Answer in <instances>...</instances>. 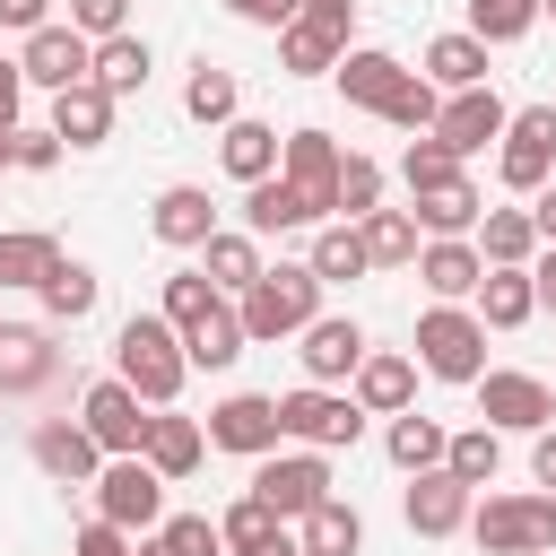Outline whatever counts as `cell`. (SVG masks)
<instances>
[{"instance_id": "6da1fadb", "label": "cell", "mask_w": 556, "mask_h": 556, "mask_svg": "<svg viewBox=\"0 0 556 556\" xmlns=\"http://www.w3.org/2000/svg\"><path fill=\"white\" fill-rule=\"evenodd\" d=\"M235 313H243V339H252V348H269V339H304V330L321 321V278H313V261H278V269H261L252 295H235Z\"/></svg>"}, {"instance_id": "7a4b0ae2", "label": "cell", "mask_w": 556, "mask_h": 556, "mask_svg": "<svg viewBox=\"0 0 556 556\" xmlns=\"http://www.w3.org/2000/svg\"><path fill=\"white\" fill-rule=\"evenodd\" d=\"M113 374H122L148 408H174V391H182V374H191L182 330H174L165 313H130V321H122V339H113Z\"/></svg>"}, {"instance_id": "3957f363", "label": "cell", "mask_w": 556, "mask_h": 556, "mask_svg": "<svg viewBox=\"0 0 556 556\" xmlns=\"http://www.w3.org/2000/svg\"><path fill=\"white\" fill-rule=\"evenodd\" d=\"M478 556H556V495H486L469 513Z\"/></svg>"}, {"instance_id": "277c9868", "label": "cell", "mask_w": 556, "mask_h": 556, "mask_svg": "<svg viewBox=\"0 0 556 556\" xmlns=\"http://www.w3.org/2000/svg\"><path fill=\"white\" fill-rule=\"evenodd\" d=\"M417 365L434 382H478L486 374V321L469 304H426L417 313Z\"/></svg>"}, {"instance_id": "5b68a950", "label": "cell", "mask_w": 556, "mask_h": 556, "mask_svg": "<svg viewBox=\"0 0 556 556\" xmlns=\"http://www.w3.org/2000/svg\"><path fill=\"white\" fill-rule=\"evenodd\" d=\"M547 174H556V104H521L504 122V139H495V182L521 191V200H539Z\"/></svg>"}, {"instance_id": "8992f818", "label": "cell", "mask_w": 556, "mask_h": 556, "mask_svg": "<svg viewBox=\"0 0 556 556\" xmlns=\"http://www.w3.org/2000/svg\"><path fill=\"white\" fill-rule=\"evenodd\" d=\"M78 426L96 434V452L104 460H130V452H148V400L122 382V374H104V382H87V400H78Z\"/></svg>"}, {"instance_id": "52a82bcc", "label": "cell", "mask_w": 556, "mask_h": 556, "mask_svg": "<svg viewBox=\"0 0 556 556\" xmlns=\"http://www.w3.org/2000/svg\"><path fill=\"white\" fill-rule=\"evenodd\" d=\"M278 426H287V443H304V452H339V443L365 434V408H356L348 391L304 382V391H278Z\"/></svg>"}, {"instance_id": "ba28073f", "label": "cell", "mask_w": 556, "mask_h": 556, "mask_svg": "<svg viewBox=\"0 0 556 556\" xmlns=\"http://www.w3.org/2000/svg\"><path fill=\"white\" fill-rule=\"evenodd\" d=\"M252 495H261L278 521L321 513V504H330V452H269V460L252 469Z\"/></svg>"}, {"instance_id": "9c48e42d", "label": "cell", "mask_w": 556, "mask_h": 556, "mask_svg": "<svg viewBox=\"0 0 556 556\" xmlns=\"http://www.w3.org/2000/svg\"><path fill=\"white\" fill-rule=\"evenodd\" d=\"M469 391H478V417L495 434H547L556 426V391L539 374H478Z\"/></svg>"}, {"instance_id": "30bf717a", "label": "cell", "mask_w": 556, "mask_h": 556, "mask_svg": "<svg viewBox=\"0 0 556 556\" xmlns=\"http://www.w3.org/2000/svg\"><path fill=\"white\" fill-rule=\"evenodd\" d=\"M96 521H113V530H156L165 521V478L130 452V460H104V478H96Z\"/></svg>"}, {"instance_id": "8fae6325", "label": "cell", "mask_w": 556, "mask_h": 556, "mask_svg": "<svg viewBox=\"0 0 556 556\" xmlns=\"http://www.w3.org/2000/svg\"><path fill=\"white\" fill-rule=\"evenodd\" d=\"M17 70H26V87L70 96V87H87V78H96V43H87L78 26H35V35H26V52H17Z\"/></svg>"}, {"instance_id": "7c38bea8", "label": "cell", "mask_w": 556, "mask_h": 556, "mask_svg": "<svg viewBox=\"0 0 556 556\" xmlns=\"http://www.w3.org/2000/svg\"><path fill=\"white\" fill-rule=\"evenodd\" d=\"M208 443H217V452H243V460H269V452L287 443L278 400H269V391H226V400L208 408Z\"/></svg>"}, {"instance_id": "4fadbf2b", "label": "cell", "mask_w": 556, "mask_h": 556, "mask_svg": "<svg viewBox=\"0 0 556 556\" xmlns=\"http://www.w3.org/2000/svg\"><path fill=\"white\" fill-rule=\"evenodd\" d=\"M26 452H35V469H43L52 486H96V478H104V452H96V434H87L78 417H43V426L26 434Z\"/></svg>"}, {"instance_id": "5bb4252c", "label": "cell", "mask_w": 556, "mask_h": 556, "mask_svg": "<svg viewBox=\"0 0 556 556\" xmlns=\"http://www.w3.org/2000/svg\"><path fill=\"white\" fill-rule=\"evenodd\" d=\"M504 122H513V104H504L495 87H469V96H443V113H434L426 139H443L452 156H478V148L504 139Z\"/></svg>"}, {"instance_id": "9a60e30c", "label": "cell", "mask_w": 556, "mask_h": 556, "mask_svg": "<svg viewBox=\"0 0 556 556\" xmlns=\"http://www.w3.org/2000/svg\"><path fill=\"white\" fill-rule=\"evenodd\" d=\"M478 486H460L452 469H426V478H408V495H400V513H408V530L417 539H452V530H469V504Z\"/></svg>"}, {"instance_id": "2e32d148", "label": "cell", "mask_w": 556, "mask_h": 556, "mask_svg": "<svg viewBox=\"0 0 556 556\" xmlns=\"http://www.w3.org/2000/svg\"><path fill=\"white\" fill-rule=\"evenodd\" d=\"M295 226H330V208H321L304 182L269 174V182H252V191H243V235H295Z\"/></svg>"}, {"instance_id": "e0dca14e", "label": "cell", "mask_w": 556, "mask_h": 556, "mask_svg": "<svg viewBox=\"0 0 556 556\" xmlns=\"http://www.w3.org/2000/svg\"><path fill=\"white\" fill-rule=\"evenodd\" d=\"M295 356H304V382H321V391H330V382H356V365H365L374 348H365V330H356L348 313H321V321L304 330V348H295Z\"/></svg>"}, {"instance_id": "ac0fdd59", "label": "cell", "mask_w": 556, "mask_h": 556, "mask_svg": "<svg viewBox=\"0 0 556 556\" xmlns=\"http://www.w3.org/2000/svg\"><path fill=\"white\" fill-rule=\"evenodd\" d=\"M52 374H61L52 330H35V321H0V391H9V400H26V391H43Z\"/></svg>"}, {"instance_id": "d6986e66", "label": "cell", "mask_w": 556, "mask_h": 556, "mask_svg": "<svg viewBox=\"0 0 556 556\" xmlns=\"http://www.w3.org/2000/svg\"><path fill=\"white\" fill-rule=\"evenodd\" d=\"M339 165H348V156H339V139H330V130H287L278 174H287V182H304V191L330 208V226H339Z\"/></svg>"}, {"instance_id": "ffe728a7", "label": "cell", "mask_w": 556, "mask_h": 556, "mask_svg": "<svg viewBox=\"0 0 556 556\" xmlns=\"http://www.w3.org/2000/svg\"><path fill=\"white\" fill-rule=\"evenodd\" d=\"M408 217L426 226V243H434V235H478L486 200H478V182H469V174H443V182L408 191Z\"/></svg>"}, {"instance_id": "44dd1931", "label": "cell", "mask_w": 556, "mask_h": 556, "mask_svg": "<svg viewBox=\"0 0 556 556\" xmlns=\"http://www.w3.org/2000/svg\"><path fill=\"white\" fill-rule=\"evenodd\" d=\"M148 235H156V243H174V252H200V243L217 235L208 191H200V182H165V191H156V208H148Z\"/></svg>"}, {"instance_id": "7402d4cb", "label": "cell", "mask_w": 556, "mask_h": 556, "mask_svg": "<svg viewBox=\"0 0 556 556\" xmlns=\"http://www.w3.org/2000/svg\"><path fill=\"white\" fill-rule=\"evenodd\" d=\"M417 278H426V295H434V304H460V295H478V287H486V261H478V243H469V235H434V243L417 252Z\"/></svg>"}, {"instance_id": "603a6c76", "label": "cell", "mask_w": 556, "mask_h": 556, "mask_svg": "<svg viewBox=\"0 0 556 556\" xmlns=\"http://www.w3.org/2000/svg\"><path fill=\"white\" fill-rule=\"evenodd\" d=\"M278 156H287V139H278L269 122H252V113L217 130V165H226L243 191H252V182H269V174H278Z\"/></svg>"}, {"instance_id": "cb8c5ba5", "label": "cell", "mask_w": 556, "mask_h": 556, "mask_svg": "<svg viewBox=\"0 0 556 556\" xmlns=\"http://www.w3.org/2000/svg\"><path fill=\"white\" fill-rule=\"evenodd\" d=\"M365 417H400L408 400H417V356H391V348H374L365 365H356V391H348Z\"/></svg>"}, {"instance_id": "d4e9b609", "label": "cell", "mask_w": 556, "mask_h": 556, "mask_svg": "<svg viewBox=\"0 0 556 556\" xmlns=\"http://www.w3.org/2000/svg\"><path fill=\"white\" fill-rule=\"evenodd\" d=\"M330 78H339V96H348V104L391 113V96H400V78H408V70H400L391 52H374V43H348V61H339Z\"/></svg>"}, {"instance_id": "484cf974", "label": "cell", "mask_w": 556, "mask_h": 556, "mask_svg": "<svg viewBox=\"0 0 556 556\" xmlns=\"http://www.w3.org/2000/svg\"><path fill=\"white\" fill-rule=\"evenodd\" d=\"M200 269H208V287H217V295H252V278H261L269 261H261V235L217 226V235L200 243Z\"/></svg>"}, {"instance_id": "4316f807", "label": "cell", "mask_w": 556, "mask_h": 556, "mask_svg": "<svg viewBox=\"0 0 556 556\" xmlns=\"http://www.w3.org/2000/svg\"><path fill=\"white\" fill-rule=\"evenodd\" d=\"M200 452H208V426H200V417L156 408V426H148V452H139V460H148V469L174 486V478H191V469H200Z\"/></svg>"}, {"instance_id": "83f0119b", "label": "cell", "mask_w": 556, "mask_h": 556, "mask_svg": "<svg viewBox=\"0 0 556 556\" xmlns=\"http://www.w3.org/2000/svg\"><path fill=\"white\" fill-rule=\"evenodd\" d=\"M469 243H478L486 269H530V261H539V226H530V208H486Z\"/></svg>"}, {"instance_id": "f1b7e54d", "label": "cell", "mask_w": 556, "mask_h": 556, "mask_svg": "<svg viewBox=\"0 0 556 556\" xmlns=\"http://www.w3.org/2000/svg\"><path fill=\"white\" fill-rule=\"evenodd\" d=\"M52 130H61V148H104L113 139V96L96 78L70 87V96H52Z\"/></svg>"}, {"instance_id": "f546056e", "label": "cell", "mask_w": 556, "mask_h": 556, "mask_svg": "<svg viewBox=\"0 0 556 556\" xmlns=\"http://www.w3.org/2000/svg\"><path fill=\"white\" fill-rule=\"evenodd\" d=\"M426 78H434L443 96L486 87V43H478V35H434V43H426Z\"/></svg>"}, {"instance_id": "4dcf8cb0", "label": "cell", "mask_w": 556, "mask_h": 556, "mask_svg": "<svg viewBox=\"0 0 556 556\" xmlns=\"http://www.w3.org/2000/svg\"><path fill=\"white\" fill-rule=\"evenodd\" d=\"M382 452L408 469V478H426V469H443V452H452V434L434 426V417H417V408H400L391 417V434H382Z\"/></svg>"}, {"instance_id": "1f68e13d", "label": "cell", "mask_w": 556, "mask_h": 556, "mask_svg": "<svg viewBox=\"0 0 556 556\" xmlns=\"http://www.w3.org/2000/svg\"><path fill=\"white\" fill-rule=\"evenodd\" d=\"M339 61H348V43H339V35H321V26H304V17H295V26H278V70H287V78H330Z\"/></svg>"}, {"instance_id": "d6a6232c", "label": "cell", "mask_w": 556, "mask_h": 556, "mask_svg": "<svg viewBox=\"0 0 556 556\" xmlns=\"http://www.w3.org/2000/svg\"><path fill=\"white\" fill-rule=\"evenodd\" d=\"M182 113H191V122H208V130L243 122V87H235V70L200 61V70H191V87H182Z\"/></svg>"}, {"instance_id": "836d02e7", "label": "cell", "mask_w": 556, "mask_h": 556, "mask_svg": "<svg viewBox=\"0 0 556 556\" xmlns=\"http://www.w3.org/2000/svg\"><path fill=\"white\" fill-rule=\"evenodd\" d=\"M356 235H365V261H374V269H417V252H426V243H417V217H408V208H374V217H365Z\"/></svg>"}, {"instance_id": "e575fe53", "label": "cell", "mask_w": 556, "mask_h": 556, "mask_svg": "<svg viewBox=\"0 0 556 556\" xmlns=\"http://www.w3.org/2000/svg\"><path fill=\"white\" fill-rule=\"evenodd\" d=\"M35 295H43V321H61V330H70V321H87V313H96L104 278H96L87 261H61V269H52V278H43Z\"/></svg>"}, {"instance_id": "d590c367", "label": "cell", "mask_w": 556, "mask_h": 556, "mask_svg": "<svg viewBox=\"0 0 556 556\" xmlns=\"http://www.w3.org/2000/svg\"><path fill=\"white\" fill-rule=\"evenodd\" d=\"M530 313H539L530 269H486V287H478V321H486V330H521Z\"/></svg>"}, {"instance_id": "8d00e7d4", "label": "cell", "mask_w": 556, "mask_h": 556, "mask_svg": "<svg viewBox=\"0 0 556 556\" xmlns=\"http://www.w3.org/2000/svg\"><path fill=\"white\" fill-rule=\"evenodd\" d=\"M217 539H226V556H261V547H278V539H287V521H278L261 495H235V504L217 513Z\"/></svg>"}, {"instance_id": "74e56055", "label": "cell", "mask_w": 556, "mask_h": 556, "mask_svg": "<svg viewBox=\"0 0 556 556\" xmlns=\"http://www.w3.org/2000/svg\"><path fill=\"white\" fill-rule=\"evenodd\" d=\"M295 547H304V556H356V547H365L356 504H339V495H330L321 513H304V521H295Z\"/></svg>"}, {"instance_id": "f35d334b", "label": "cell", "mask_w": 556, "mask_h": 556, "mask_svg": "<svg viewBox=\"0 0 556 556\" xmlns=\"http://www.w3.org/2000/svg\"><path fill=\"white\" fill-rule=\"evenodd\" d=\"M61 269V243L52 235H35V226H9L0 235V287H43Z\"/></svg>"}, {"instance_id": "ab89813d", "label": "cell", "mask_w": 556, "mask_h": 556, "mask_svg": "<svg viewBox=\"0 0 556 556\" xmlns=\"http://www.w3.org/2000/svg\"><path fill=\"white\" fill-rule=\"evenodd\" d=\"M243 348H252V339H243V313H235V304H217L200 330H182V356H191V365H208V374H226Z\"/></svg>"}, {"instance_id": "60d3db41", "label": "cell", "mask_w": 556, "mask_h": 556, "mask_svg": "<svg viewBox=\"0 0 556 556\" xmlns=\"http://www.w3.org/2000/svg\"><path fill=\"white\" fill-rule=\"evenodd\" d=\"M96 87L122 104V96H139L148 87V35H113V43H96Z\"/></svg>"}, {"instance_id": "b9f144b4", "label": "cell", "mask_w": 556, "mask_h": 556, "mask_svg": "<svg viewBox=\"0 0 556 556\" xmlns=\"http://www.w3.org/2000/svg\"><path fill=\"white\" fill-rule=\"evenodd\" d=\"M304 261H313V278H321V287H339V278H365V269H374L356 226H313V252H304Z\"/></svg>"}, {"instance_id": "7bdbcfd3", "label": "cell", "mask_w": 556, "mask_h": 556, "mask_svg": "<svg viewBox=\"0 0 556 556\" xmlns=\"http://www.w3.org/2000/svg\"><path fill=\"white\" fill-rule=\"evenodd\" d=\"M139 556H226V539H217L208 513H174V521H156L139 539Z\"/></svg>"}, {"instance_id": "ee69618b", "label": "cell", "mask_w": 556, "mask_h": 556, "mask_svg": "<svg viewBox=\"0 0 556 556\" xmlns=\"http://www.w3.org/2000/svg\"><path fill=\"white\" fill-rule=\"evenodd\" d=\"M443 469H452L460 486H495V469H504V434H495V426H469V434H452Z\"/></svg>"}, {"instance_id": "f6af8a7d", "label": "cell", "mask_w": 556, "mask_h": 556, "mask_svg": "<svg viewBox=\"0 0 556 556\" xmlns=\"http://www.w3.org/2000/svg\"><path fill=\"white\" fill-rule=\"evenodd\" d=\"M217 304H226V295L208 287V269H174V278H165V304H156V313H165L174 330H200V321H208Z\"/></svg>"}, {"instance_id": "bcb514c9", "label": "cell", "mask_w": 556, "mask_h": 556, "mask_svg": "<svg viewBox=\"0 0 556 556\" xmlns=\"http://www.w3.org/2000/svg\"><path fill=\"white\" fill-rule=\"evenodd\" d=\"M539 26V0H469V35L478 43H521Z\"/></svg>"}, {"instance_id": "7dc6e473", "label": "cell", "mask_w": 556, "mask_h": 556, "mask_svg": "<svg viewBox=\"0 0 556 556\" xmlns=\"http://www.w3.org/2000/svg\"><path fill=\"white\" fill-rule=\"evenodd\" d=\"M434 113H443V87H434V78H426V70H408V78H400V96H391V113H382V122H391V130H417V139H426V130H434Z\"/></svg>"}, {"instance_id": "c3c4849f", "label": "cell", "mask_w": 556, "mask_h": 556, "mask_svg": "<svg viewBox=\"0 0 556 556\" xmlns=\"http://www.w3.org/2000/svg\"><path fill=\"white\" fill-rule=\"evenodd\" d=\"M374 208H382V165L374 156H348L339 165V226H365Z\"/></svg>"}, {"instance_id": "681fc988", "label": "cell", "mask_w": 556, "mask_h": 556, "mask_svg": "<svg viewBox=\"0 0 556 556\" xmlns=\"http://www.w3.org/2000/svg\"><path fill=\"white\" fill-rule=\"evenodd\" d=\"M9 156H17V174H52V165H61V130H52V122H43V130L17 122V130H9Z\"/></svg>"}, {"instance_id": "f907efd6", "label": "cell", "mask_w": 556, "mask_h": 556, "mask_svg": "<svg viewBox=\"0 0 556 556\" xmlns=\"http://www.w3.org/2000/svg\"><path fill=\"white\" fill-rule=\"evenodd\" d=\"M443 174H460V156H452L443 139H408V156H400V182H408V191H426V182H443Z\"/></svg>"}, {"instance_id": "816d5d0a", "label": "cell", "mask_w": 556, "mask_h": 556, "mask_svg": "<svg viewBox=\"0 0 556 556\" xmlns=\"http://www.w3.org/2000/svg\"><path fill=\"white\" fill-rule=\"evenodd\" d=\"M70 26L87 43H113V35H130V0H70Z\"/></svg>"}, {"instance_id": "f5cc1de1", "label": "cell", "mask_w": 556, "mask_h": 556, "mask_svg": "<svg viewBox=\"0 0 556 556\" xmlns=\"http://www.w3.org/2000/svg\"><path fill=\"white\" fill-rule=\"evenodd\" d=\"M70 556H139V547H130V530H113V521H87V530L70 539Z\"/></svg>"}, {"instance_id": "db71d44e", "label": "cell", "mask_w": 556, "mask_h": 556, "mask_svg": "<svg viewBox=\"0 0 556 556\" xmlns=\"http://www.w3.org/2000/svg\"><path fill=\"white\" fill-rule=\"evenodd\" d=\"M295 17H304V26H321V35H339V43H348V26H356V0H304V9H295Z\"/></svg>"}, {"instance_id": "11a10c76", "label": "cell", "mask_w": 556, "mask_h": 556, "mask_svg": "<svg viewBox=\"0 0 556 556\" xmlns=\"http://www.w3.org/2000/svg\"><path fill=\"white\" fill-rule=\"evenodd\" d=\"M226 9H235L243 26H295V9H304V0H226Z\"/></svg>"}, {"instance_id": "9f6ffc18", "label": "cell", "mask_w": 556, "mask_h": 556, "mask_svg": "<svg viewBox=\"0 0 556 556\" xmlns=\"http://www.w3.org/2000/svg\"><path fill=\"white\" fill-rule=\"evenodd\" d=\"M17 113H26V70L0 61V130H17Z\"/></svg>"}, {"instance_id": "6f0895ef", "label": "cell", "mask_w": 556, "mask_h": 556, "mask_svg": "<svg viewBox=\"0 0 556 556\" xmlns=\"http://www.w3.org/2000/svg\"><path fill=\"white\" fill-rule=\"evenodd\" d=\"M0 26L35 35V26H52V0H0Z\"/></svg>"}, {"instance_id": "680465c9", "label": "cell", "mask_w": 556, "mask_h": 556, "mask_svg": "<svg viewBox=\"0 0 556 556\" xmlns=\"http://www.w3.org/2000/svg\"><path fill=\"white\" fill-rule=\"evenodd\" d=\"M530 287H539V313H556V243H539V261H530Z\"/></svg>"}, {"instance_id": "91938a15", "label": "cell", "mask_w": 556, "mask_h": 556, "mask_svg": "<svg viewBox=\"0 0 556 556\" xmlns=\"http://www.w3.org/2000/svg\"><path fill=\"white\" fill-rule=\"evenodd\" d=\"M530 478H539V486H547V495H556V426H547V434H539V443H530Z\"/></svg>"}, {"instance_id": "94428289", "label": "cell", "mask_w": 556, "mask_h": 556, "mask_svg": "<svg viewBox=\"0 0 556 556\" xmlns=\"http://www.w3.org/2000/svg\"><path fill=\"white\" fill-rule=\"evenodd\" d=\"M530 226H539V243H556V182L530 200Z\"/></svg>"}, {"instance_id": "6125c7cd", "label": "cell", "mask_w": 556, "mask_h": 556, "mask_svg": "<svg viewBox=\"0 0 556 556\" xmlns=\"http://www.w3.org/2000/svg\"><path fill=\"white\" fill-rule=\"evenodd\" d=\"M9 165H17V156H9V130H0V174H9Z\"/></svg>"}, {"instance_id": "be15d7a7", "label": "cell", "mask_w": 556, "mask_h": 556, "mask_svg": "<svg viewBox=\"0 0 556 556\" xmlns=\"http://www.w3.org/2000/svg\"><path fill=\"white\" fill-rule=\"evenodd\" d=\"M539 17H556V0H539Z\"/></svg>"}]
</instances>
